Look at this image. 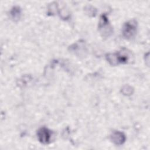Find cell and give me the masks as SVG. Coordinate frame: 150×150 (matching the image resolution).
<instances>
[{
	"label": "cell",
	"instance_id": "1",
	"mask_svg": "<svg viewBox=\"0 0 150 150\" xmlns=\"http://www.w3.org/2000/svg\"><path fill=\"white\" fill-rule=\"evenodd\" d=\"M105 57L111 65L116 66L119 64L127 63L129 56L127 50L125 49H122L117 53L107 54Z\"/></svg>",
	"mask_w": 150,
	"mask_h": 150
},
{
	"label": "cell",
	"instance_id": "2",
	"mask_svg": "<svg viewBox=\"0 0 150 150\" xmlns=\"http://www.w3.org/2000/svg\"><path fill=\"white\" fill-rule=\"evenodd\" d=\"M137 22L135 19L128 21L125 22L122 26V36L126 39H131L135 35L137 32Z\"/></svg>",
	"mask_w": 150,
	"mask_h": 150
},
{
	"label": "cell",
	"instance_id": "3",
	"mask_svg": "<svg viewBox=\"0 0 150 150\" xmlns=\"http://www.w3.org/2000/svg\"><path fill=\"white\" fill-rule=\"evenodd\" d=\"M98 28L104 36H108L112 32V28L109 25L108 19L105 14L102 15L100 17Z\"/></svg>",
	"mask_w": 150,
	"mask_h": 150
},
{
	"label": "cell",
	"instance_id": "4",
	"mask_svg": "<svg viewBox=\"0 0 150 150\" xmlns=\"http://www.w3.org/2000/svg\"><path fill=\"white\" fill-rule=\"evenodd\" d=\"M52 131L46 127H41L37 132L38 139L42 144H47L50 142L52 138Z\"/></svg>",
	"mask_w": 150,
	"mask_h": 150
},
{
	"label": "cell",
	"instance_id": "5",
	"mask_svg": "<svg viewBox=\"0 0 150 150\" xmlns=\"http://www.w3.org/2000/svg\"><path fill=\"white\" fill-rule=\"evenodd\" d=\"M110 138L112 142L117 145H121L123 144L126 140V137L125 134L119 131H114L111 134Z\"/></svg>",
	"mask_w": 150,
	"mask_h": 150
},
{
	"label": "cell",
	"instance_id": "6",
	"mask_svg": "<svg viewBox=\"0 0 150 150\" xmlns=\"http://www.w3.org/2000/svg\"><path fill=\"white\" fill-rule=\"evenodd\" d=\"M10 15L11 19L13 21H18L21 16V9L19 6H14L12 8L10 12Z\"/></svg>",
	"mask_w": 150,
	"mask_h": 150
},
{
	"label": "cell",
	"instance_id": "7",
	"mask_svg": "<svg viewBox=\"0 0 150 150\" xmlns=\"http://www.w3.org/2000/svg\"><path fill=\"white\" fill-rule=\"evenodd\" d=\"M133 88L129 86H125L122 87V92L123 94L126 95V96H130L131 94H132L133 93Z\"/></svg>",
	"mask_w": 150,
	"mask_h": 150
}]
</instances>
